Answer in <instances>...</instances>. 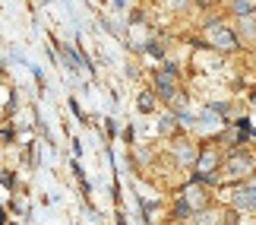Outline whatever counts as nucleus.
I'll use <instances>...</instances> for the list:
<instances>
[{
    "label": "nucleus",
    "instance_id": "f257e3e1",
    "mask_svg": "<svg viewBox=\"0 0 256 225\" xmlns=\"http://www.w3.org/2000/svg\"><path fill=\"white\" fill-rule=\"evenodd\" d=\"M209 38H212L215 48H224V51H231V48H234V35H231L224 26H212V29H209Z\"/></svg>",
    "mask_w": 256,
    "mask_h": 225
},
{
    "label": "nucleus",
    "instance_id": "f03ea898",
    "mask_svg": "<svg viewBox=\"0 0 256 225\" xmlns=\"http://www.w3.org/2000/svg\"><path fill=\"white\" fill-rule=\"evenodd\" d=\"M212 168H215V152L206 149L202 159H200V168H196V171H200V178H206V174H212Z\"/></svg>",
    "mask_w": 256,
    "mask_h": 225
},
{
    "label": "nucleus",
    "instance_id": "7ed1b4c3",
    "mask_svg": "<svg viewBox=\"0 0 256 225\" xmlns=\"http://www.w3.org/2000/svg\"><path fill=\"white\" fill-rule=\"evenodd\" d=\"M158 89H162L164 99H174V83H168L164 76H158Z\"/></svg>",
    "mask_w": 256,
    "mask_h": 225
},
{
    "label": "nucleus",
    "instance_id": "20e7f679",
    "mask_svg": "<svg viewBox=\"0 0 256 225\" xmlns=\"http://www.w3.org/2000/svg\"><path fill=\"white\" fill-rule=\"evenodd\" d=\"M234 10H238V13H250V4L247 0H234Z\"/></svg>",
    "mask_w": 256,
    "mask_h": 225
},
{
    "label": "nucleus",
    "instance_id": "39448f33",
    "mask_svg": "<svg viewBox=\"0 0 256 225\" xmlns=\"http://www.w3.org/2000/svg\"><path fill=\"white\" fill-rule=\"evenodd\" d=\"M140 108H146V111L152 108V99H149V95H142V99H140Z\"/></svg>",
    "mask_w": 256,
    "mask_h": 225
}]
</instances>
